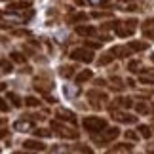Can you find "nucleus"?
Segmentation results:
<instances>
[{
  "label": "nucleus",
  "mask_w": 154,
  "mask_h": 154,
  "mask_svg": "<svg viewBox=\"0 0 154 154\" xmlns=\"http://www.w3.org/2000/svg\"><path fill=\"white\" fill-rule=\"evenodd\" d=\"M84 128L88 129V131H91V133H95V131H101V129L106 128V122L103 120V118H99V116H88L84 118Z\"/></svg>",
  "instance_id": "1"
},
{
  "label": "nucleus",
  "mask_w": 154,
  "mask_h": 154,
  "mask_svg": "<svg viewBox=\"0 0 154 154\" xmlns=\"http://www.w3.org/2000/svg\"><path fill=\"white\" fill-rule=\"evenodd\" d=\"M135 25H137L135 19H129L126 23H114V31H116L118 36H129L135 31Z\"/></svg>",
  "instance_id": "2"
},
{
  "label": "nucleus",
  "mask_w": 154,
  "mask_h": 154,
  "mask_svg": "<svg viewBox=\"0 0 154 154\" xmlns=\"http://www.w3.org/2000/svg\"><path fill=\"white\" fill-rule=\"evenodd\" d=\"M70 57L74 61H82V63H91L93 61V51L88 48H76L70 51Z\"/></svg>",
  "instance_id": "3"
},
{
  "label": "nucleus",
  "mask_w": 154,
  "mask_h": 154,
  "mask_svg": "<svg viewBox=\"0 0 154 154\" xmlns=\"http://www.w3.org/2000/svg\"><path fill=\"white\" fill-rule=\"evenodd\" d=\"M118 135H120V129H118V128H110V129H105V133L101 135V137H97V141H101V143H109V141L116 139Z\"/></svg>",
  "instance_id": "4"
},
{
  "label": "nucleus",
  "mask_w": 154,
  "mask_h": 154,
  "mask_svg": "<svg viewBox=\"0 0 154 154\" xmlns=\"http://www.w3.org/2000/svg\"><path fill=\"white\" fill-rule=\"evenodd\" d=\"M57 118H59V120H65V122H70V124H76L74 112L65 110V109H59V110H57Z\"/></svg>",
  "instance_id": "5"
},
{
  "label": "nucleus",
  "mask_w": 154,
  "mask_h": 154,
  "mask_svg": "<svg viewBox=\"0 0 154 154\" xmlns=\"http://www.w3.org/2000/svg\"><path fill=\"white\" fill-rule=\"evenodd\" d=\"M51 128H53V129H57V131L61 133L63 137H72V139H76V137H78V131H74V129H70V131H67V128H61L57 122H51Z\"/></svg>",
  "instance_id": "6"
},
{
  "label": "nucleus",
  "mask_w": 154,
  "mask_h": 154,
  "mask_svg": "<svg viewBox=\"0 0 154 154\" xmlns=\"http://www.w3.org/2000/svg\"><path fill=\"white\" fill-rule=\"evenodd\" d=\"M143 34H145L146 38L154 40V19H146L143 23Z\"/></svg>",
  "instance_id": "7"
},
{
  "label": "nucleus",
  "mask_w": 154,
  "mask_h": 154,
  "mask_svg": "<svg viewBox=\"0 0 154 154\" xmlns=\"http://www.w3.org/2000/svg\"><path fill=\"white\" fill-rule=\"evenodd\" d=\"M23 146H25V149H29V150H38V152L46 149L44 143H40V141H32V139H27L25 143H23Z\"/></svg>",
  "instance_id": "8"
},
{
  "label": "nucleus",
  "mask_w": 154,
  "mask_h": 154,
  "mask_svg": "<svg viewBox=\"0 0 154 154\" xmlns=\"http://www.w3.org/2000/svg\"><path fill=\"white\" fill-rule=\"evenodd\" d=\"M76 32L82 34V36H91V34L97 32V29L95 27H88V25H78L76 27Z\"/></svg>",
  "instance_id": "9"
},
{
  "label": "nucleus",
  "mask_w": 154,
  "mask_h": 154,
  "mask_svg": "<svg viewBox=\"0 0 154 154\" xmlns=\"http://www.w3.org/2000/svg\"><path fill=\"white\" fill-rule=\"evenodd\" d=\"M31 128H32V124L29 120H17L14 124V129H17V131H29Z\"/></svg>",
  "instance_id": "10"
},
{
  "label": "nucleus",
  "mask_w": 154,
  "mask_h": 154,
  "mask_svg": "<svg viewBox=\"0 0 154 154\" xmlns=\"http://www.w3.org/2000/svg\"><path fill=\"white\" fill-rule=\"evenodd\" d=\"M78 93H80L78 86H65V95H67V97H76Z\"/></svg>",
  "instance_id": "11"
},
{
  "label": "nucleus",
  "mask_w": 154,
  "mask_h": 154,
  "mask_svg": "<svg viewBox=\"0 0 154 154\" xmlns=\"http://www.w3.org/2000/svg\"><path fill=\"white\" fill-rule=\"evenodd\" d=\"M114 118H116V120H120V122H129V124L135 122V116H128V114H124V112H116Z\"/></svg>",
  "instance_id": "12"
},
{
  "label": "nucleus",
  "mask_w": 154,
  "mask_h": 154,
  "mask_svg": "<svg viewBox=\"0 0 154 154\" xmlns=\"http://www.w3.org/2000/svg\"><path fill=\"white\" fill-rule=\"evenodd\" d=\"M0 69H2L4 72H11V70H14V65L10 61H6V59H0Z\"/></svg>",
  "instance_id": "13"
},
{
  "label": "nucleus",
  "mask_w": 154,
  "mask_h": 154,
  "mask_svg": "<svg viewBox=\"0 0 154 154\" xmlns=\"http://www.w3.org/2000/svg\"><path fill=\"white\" fill-rule=\"evenodd\" d=\"M91 78V70H82V72H78V76H76V80L78 82H86Z\"/></svg>",
  "instance_id": "14"
},
{
  "label": "nucleus",
  "mask_w": 154,
  "mask_h": 154,
  "mask_svg": "<svg viewBox=\"0 0 154 154\" xmlns=\"http://www.w3.org/2000/svg\"><path fill=\"white\" fill-rule=\"evenodd\" d=\"M145 48H146L145 42H129V50H133V51H139V50H145Z\"/></svg>",
  "instance_id": "15"
},
{
  "label": "nucleus",
  "mask_w": 154,
  "mask_h": 154,
  "mask_svg": "<svg viewBox=\"0 0 154 154\" xmlns=\"http://www.w3.org/2000/svg\"><path fill=\"white\" fill-rule=\"evenodd\" d=\"M112 59H114V53H112V51H109V53H105V57H101V59H99V65H106V63H110Z\"/></svg>",
  "instance_id": "16"
},
{
  "label": "nucleus",
  "mask_w": 154,
  "mask_h": 154,
  "mask_svg": "<svg viewBox=\"0 0 154 154\" xmlns=\"http://www.w3.org/2000/svg\"><path fill=\"white\" fill-rule=\"evenodd\" d=\"M86 17H88L86 14H74L69 21H70V23H78V21H86Z\"/></svg>",
  "instance_id": "17"
},
{
  "label": "nucleus",
  "mask_w": 154,
  "mask_h": 154,
  "mask_svg": "<svg viewBox=\"0 0 154 154\" xmlns=\"http://www.w3.org/2000/svg\"><path fill=\"white\" fill-rule=\"evenodd\" d=\"M139 131H141V135H143L145 139H149L150 135H152V133H150V128H149V126H139Z\"/></svg>",
  "instance_id": "18"
},
{
  "label": "nucleus",
  "mask_w": 154,
  "mask_h": 154,
  "mask_svg": "<svg viewBox=\"0 0 154 154\" xmlns=\"http://www.w3.org/2000/svg\"><path fill=\"white\" fill-rule=\"evenodd\" d=\"M8 99L11 103H14V106H21V99L15 95V93H8Z\"/></svg>",
  "instance_id": "19"
},
{
  "label": "nucleus",
  "mask_w": 154,
  "mask_h": 154,
  "mask_svg": "<svg viewBox=\"0 0 154 154\" xmlns=\"http://www.w3.org/2000/svg\"><path fill=\"white\" fill-rule=\"evenodd\" d=\"M72 67H61V76H65V78H67V76H69V78H70V76H72L74 72H72Z\"/></svg>",
  "instance_id": "20"
},
{
  "label": "nucleus",
  "mask_w": 154,
  "mask_h": 154,
  "mask_svg": "<svg viewBox=\"0 0 154 154\" xmlns=\"http://www.w3.org/2000/svg\"><path fill=\"white\" fill-rule=\"evenodd\" d=\"M11 59H14L15 63H25V57H23L19 51H11Z\"/></svg>",
  "instance_id": "21"
},
{
  "label": "nucleus",
  "mask_w": 154,
  "mask_h": 154,
  "mask_svg": "<svg viewBox=\"0 0 154 154\" xmlns=\"http://www.w3.org/2000/svg\"><path fill=\"white\" fill-rule=\"evenodd\" d=\"M32 133L34 135H40V137H50V131H48V129H42V128H40V129H34Z\"/></svg>",
  "instance_id": "22"
},
{
  "label": "nucleus",
  "mask_w": 154,
  "mask_h": 154,
  "mask_svg": "<svg viewBox=\"0 0 154 154\" xmlns=\"http://www.w3.org/2000/svg\"><path fill=\"white\" fill-rule=\"evenodd\" d=\"M25 103H27L29 106H36V105H38L40 101H38L36 97H27V99H25Z\"/></svg>",
  "instance_id": "23"
},
{
  "label": "nucleus",
  "mask_w": 154,
  "mask_h": 154,
  "mask_svg": "<svg viewBox=\"0 0 154 154\" xmlns=\"http://www.w3.org/2000/svg\"><path fill=\"white\" fill-rule=\"evenodd\" d=\"M88 2L93 6H105V4H109V0H88Z\"/></svg>",
  "instance_id": "24"
},
{
  "label": "nucleus",
  "mask_w": 154,
  "mask_h": 154,
  "mask_svg": "<svg viewBox=\"0 0 154 154\" xmlns=\"http://www.w3.org/2000/svg\"><path fill=\"white\" fill-rule=\"evenodd\" d=\"M0 110H2V112H6V110H8V103H6L4 99H0Z\"/></svg>",
  "instance_id": "25"
},
{
  "label": "nucleus",
  "mask_w": 154,
  "mask_h": 154,
  "mask_svg": "<svg viewBox=\"0 0 154 154\" xmlns=\"http://www.w3.org/2000/svg\"><path fill=\"white\" fill-rule=\"evenodd\" d=\"M141 82H145V84H154V78H150V76H143Z\"/></svg>",
  "instance_id": "26"
},
{
  "label": "nucleus",
  "mask_w": 154,
  "mask_h": 154,
  "mask_svg": "<svg viewBox=\"0 0 154 154\" xmlns=\"http://www.w3.org/2000/svg\"><path fill=\"white\" fill-rule=\"evenodd\" d=\"M137 110H139V112H146V105H145V103H139V105H137Z\"/></svg>",
  "instance_id": "27"
},
{
  "label": "nucleus",
  "mask_w": 154,
  "mask_h": 154,
  "mask_svg": "<svg viewBox=\"0 0 154 154\" xmlns=\"http://www.w3.org/2000/svg\"><path fill=\"white\" fill-rule=\"evenodd\" d=\"M137 67H139V61H131V63H129V70H135Z\"/></svg>",
  "instance_id": "28"
},
{
  "label": "nucleus",
  "mask_w": 154,
  "mask_h": 154,
  "mask_svg": "<svg viewBox=\"0 0 154 154\" xmlns=\"http://www.w3.org/2000/svg\"><path fill=\"white\" fill-rule=\"evenodd\" d=\"M88 46H90V48H99V46H101V42H86Z\"/></svg>",
  "instance_id": "29"
},
{
  "label": "nucleus",
  "mask_w": 154,
  "mask_h": 154,
  "mask_svg": "<svg viewBox=\"0 0 154 154\" xmlns=\"http://www.w3.org/2000/svg\"><path fill=\"white\" fill-rule=\"evenodd\" d=\"M126 137H128V139H131V141H135V139H137V135H135V133H129V131H128V133H126Z\"/></svg>",
  "instance_id": "30"
},
{
  "label": "nucleus",
  "mask_w": 154,
  "mask_h": 154,
  "mask_svg": "<svg viewBox=\"0 0 154 154\" xmlns=\"http://www.w3.org/2000/svg\"><path fill=\"white\" fill-rule=\"evenodd\" d=\"M46 99H48V103H55V101H57L55 97H50V95H46Z\"/></svg>",
  "instance_id": "31"
},
{
  "label": "nucleus",
  "mask_w": 154,
  "mask_h": 154,
  "mask_svg": "<svg viewBox=\"0 0 154 154\" xmlns=\"http://www.w3.org/2000/svg\"><path fill=\"white\" fill-rule=\"evenodd\" d=\"M6 135H8V131H6V129H0V139L6 137Z\"/></svg>",
  "instance_id": "32"
},
{
  "label": "nucleus",
  "mask_w": 154,
  "mask_h": 154,
  "mask_svg": "<svg viewBox=\"0 0 154 154\" xmlns=\"http://www.w3.org/2000/svg\"><path fill=\"white\" fill-rule=\"evenodd\" d=\"M4 90V84H0V91H2Z\"/></svg>",
  "instance_id": "33"
},
{
  "label": "nucleus",
  "mask_w": 154,
  "mask_h": 154,
  "mask_svg": "<svg viewBox=\"0 0 154 154\" xmlns=\"http://www.w3.org/2000/svg\"><path fill=\"white\" fill-rule=\"evenodd\" d=\"M15 154H27V152H15Z\"/></svg>",
  "instance_id": "34"
},
{
  "label": "nucleus",
  "mask_w": 154,
  "mask_h": 154,
  "mask_svg": "<svg viewBox=\"0 0 154 154\" xmlns=\"http://www.w3.org/2000/svg\"><path fill=\"white\" fill-rule=\"evenodd\" d=\"M120 2H129V0H120Z\"/></svg>",
  "instance_id": "35"
}]
</instances>
